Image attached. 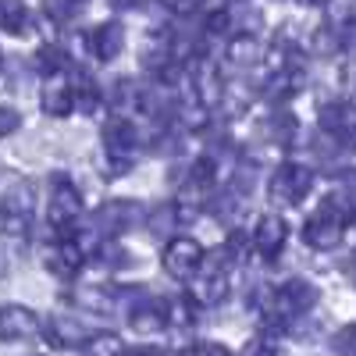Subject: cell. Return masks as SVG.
Here are the masks:
<instances>
[{
    "label": "cell",
    "instance_id": "obj_8",
    "mask_svg": "<svg viewBox=\"0 0 356 356\" xmlns=\"http://www.w3.org/2000/svg\"><path fill=\"white\" fill-rule=\"evenodd\" d=\"M146 211L136 200H107L100 211L93 214V232L100 235V243H114L118 235H125Z\"/></svg>",
    "mask_w": 356,
    "mask_h": 356
},
{
    "label": "cell",
    "instance_id": "obj_19",
    "mask_svg": "<svg viewBox=\"0 0 356 356\" xmlns=\"http://www.w3.org/2000/svg\"><path fill=\"white\" fill-rule=\"evenodd\" d=\"M40 107H43V114H50V118H65V114H72L75 97H72V86H68V79H50V82L43 86Z\"/></svg>",
    "mask_w": 356,
    "mask_h": 356
},
{
    "label": "cell",
    "instance_id": "obj_21",
    "mask_svg": "<svg viewBox=\"0 0 356 356\" xmlns=\"http://www.w3.org/2000/svg\"><path fill=\"white\" fill-rule=\"evenodd\" d=\"M139 97H143V86L132 79H118L111 86V111L114 118H129V111H139Z\"/></svg>",
    "mask_w": 356,
    "mask_h": 356
},
{
    "label": "cell",
    "instance_id": "obj_17",
    "mask_svg": "<svg viewBox=\"0 0 356 356\" xmlns=\"http://www.w3.org/2000/svg\"><path fill=\"white\" fill-rule=\"evenodd\" d=\"M125 47V29L122 22H104L89 33V50H93L97 61H114Z\"/></svg>",
    "mask_w": 356,
    "mask_h": 356
},
{
    "label": "cell",
    "instance_id": "obj_18",
    "mask_svg": "<svg viewBox=\"0 0 356 356\" xmlns=\"http://www.w3.org/2000/svg\"><path fill=\"white\" fill-rule=\"evenodd\" d=\"M118 296H122V292L111 289V285H79V289L72 292V303L93 310V314H114Z\"/></svg>",
    "mask_w": 356,
    "mask_h": 356
},
{
    "label": "cell",
    "instance_id": "obj_7",
    "mask_svg": "<svg viewBox=\"0 0 356 356\" xmlns=\"http://www.w3.org/2000/svg\"><path fill=\"white\" fill-rule=\"evenodd\" d=\"M310 189H314V171L307 164H292V161L278 164L271 182H267V196L278 207H296Z\"/></svg>",
    "mask_w": 356,
    "mask_h": 356
},
{
    "label": "cell",
    "instance_id": "obj_27",
    "mask_svg": "<svg viewBox=\"0 0 356 356\" xmlns=\"http://www.w3.org/2000/svg\"><path fill=\"white\" fill-rule=\"evenodd\" d=\"M86 356H125V346L118 335L104 332V335H93L86 342Z\"/></svg>",
    "mask_w": 356,
    "mask_h": 356
},
{
    "label": "cell",
    "instance_id": "obj_32",
    "mask_svg": "<svg viewBox=\"0 0 356 356\" xmlns=\"http://www.w3.org/2000/svg\"><path fill=\"white\" fill-rule=\"evenodd\" d=\"M335 346H339V349H342V353H349V328H346V332H342V335H339V342H335Z\"/></svg>",
    "mask_w": 356,
    "mask_h": 356
},
{
    "label": "cell",
    "instance_id": "obj_23",
    "mask_svg": "<svg viewBox=\"0 0 356 356\" xmlns=\"http://www.w3.org/2000/svg\"><path fill=\"white\" fill-rule=\"evenodd\" d=\"M36 68H40L47 79H61V75L72 72V57L57 47V43H47V47H40V54H36Z\"/></svg>",
    "mask_w": 356,
    "mask_h": 356
},
{
    "label": "cell",
    "instance_id": "obj_29",
    "mask_svg": "<svg viewBox=\"0 0 356 356\" xmlns=\"http://www.w3.org/2000/svg\"><path fill=\"white\" fill-rule=\"evenodd\" d=\"M243 356H278V349H275L271 342H264V339H253V342L246 346Z\"/></svg>",
    "mask_w": 356,
    "mask_h": 356
},
{
    "label": "cell",
    "instance_id": "obj_9",
    "mask_svg": "<svg viewBox=\"0 0 356 356\" xmlns=\"http://www.w3.org/2000/svg\"><path fill=\"white\" fill-rule=\"evenodd\" d=\"M303 82H307V75H303V65H300V50H292L289 57H282V61L275 65V72L267 75L264 97L271 104H289L303 89Z\"/></svg>",
    "mask_w": 356,
    "mask_h": 356
},
{
    "label": "cell",
    "instance_id": "obj_26",
    "mask_svg": "<svg viewBox=\"0 0 356 356\" xmlns=\"http://www.w3.org/2000/svg\"><path fill=\"white\" fill-rule=\"evenodd\" d=\"M29 25V11L25 4H15V0H0V29L11 36H22Z\"/></svg>",
    "mask_w": 356,
    "mask_h": 356
},
{
    "label": "cell",
    "instance_id": "obj_6",
    "mask_svg": "<svg viewBox=\"0 0 356 356\" xmlns=\"http://www.w3.org/2000/svg\"><path fill=\"white\" fill-rule=\"evenodd\" d=\"M104 157L111 175H125L139 157V132L129 118H111L104 125Z\"/></svg>",
    "mask_w": 356,
    "mask_h": 356
},
{
    "label": "cell",
    "instance_id": "obj_10",
    "mask_svg": "<svg viewBox=\"0 0 356 356\" xmlns=\"http://www.w3.org/2000/svg\"><path fill=\"white\" fill-rule=\"evenodd\" d=\"M203 264V246L189 235H175V239L164 246V271L175 282H189Z\"/></svg>",
    "mask_w": 356,
    "mask_h": 356
},
{
    "label": "cell",
    "instance_id": "obj_5",
    "mask_svg": "<svg viewBox=\"0 0 356 356\" xmlns=\"http://www.w3.org/2000/svg\"><path fill=\"white\" fill-rule=\"evenodd\" d=\"M228 271H232V253L218 250L214 257H203L200 271L193 275V289H189V300L203 303V307H218L228 300Z\"/></svg>",
    "mask_w": 356,
    "mask_h": 356
},
{
    "label": "cell",
    "instance_id": "obj_24",
    "mask_svg": "<svg viewBox=\"0 0 356 356\" xmlns=\"http://www.w3.org/2000/svg\"><path fill=\"white\" fill-rule=\"evenodd\" d=\"M264 129H267V136H271L275 146H292L296 136H300V122H296L289 111H275L271 118H267Z\"/></svg>",
    "mask_w": 356,
    "mask_h": 356
},
{
    "label": "cell",
    "instance_id": "obj_3",
    "mask_svg": "<svg viewBox=\"0 0 356 356\" xmlns=\"http://www.w3.org/2000/svg\"><path fill=\"white\" fill-rule=\"evenodd\" d=\"M314 303H317L314 282H307V278H289V282H282V285L271 292V300H267V321H271L275 328H285L292 317H303Z\"/></svg>",
    "mask_w": 356,
    "mask_h": 356
},
{
    "label": "cell",
    "instance_id": "obj_15",
    "mask_svg": "<svg viewBox=\"0 0 356 356\" xmlns=\"http://www.w3.org/2000/svg\"><path fill=\"white\" fill-rule=\"evenodd\" d=\"M43 332L50 335V342L57 349H72V346H86L89 339H93V332L86 328V324L72 314H54L47 324H43Z\"/></svg>",
    "mask_w": 356,
    "mask_h": 356
},
{
    "label": "cell",
    "instance_id": "obj_33",
    "mask_svg": "<svg viewBox=\"0 0 356 356\" xmlns=\"http://www.w3.org/2000/svg\"><path fill=\"white\" fill-rule=\"evenodd\" d=\"M182 356H211V349H200V346H196V349H186Z\"/></svg>",
    "mask_w": 356,
    "mask_h": 356
},
{
    "label": "cell",
    "instance_id": "obj_1",
    "mask_svg": "<svg viewBox=\"0 0 356 356\" xmlns=\"http://www.w3.org/2000/svg\"><path fill=\"white\" fill-rule=\"evenodd\" d=\"M349 214H353V203L346 193H332L324 200L317 211L303 221V239L307 246L314 250H335L346 235V225H349Z\"/></svg>",
    "mask_w": 356,
    "mask_h": 356
},
{
    "label": "cell",
    "instance_id": "obj_34",
    "mask_svg": "<svg viewBox=\"0 0 356 356\" xmlns=\"http://www.w3.org/2000/svg\"><path fill=\"white\" fill-rule=\"evenodd\" d=\"M0 275H8V257L0 253Z\"/></svg>",
    "mask_w": 356,
    "mask_h": 356
},
{
    "label": "cell",
    "instance_id": "obj_30",
    "mask_svg": "<svg viewBox=\"0 0 356 356\" xmlns=\"http://www.w3.org/2000/svg\"><path fill=\"white\" fill-rule=\"evenodd\" d=\"M47 15H50V18H57V22H68V18H75V15H79V8H65V4H47Z\"/></svg>",
    "mask_w": 356,
    "mask_h": 356
},
{
    "label": "cell",
    "instance_id": "obj_12",
    "mask_svg": "<svg viewBox=\"0 0 356 356\" xmlns=\"http://www.w3.org/2000/svg\"><path fill=\"white\" fill-rule=\"evenodd\" d=\"M43 332V321L22 307V303H8L0 307V342H25V339H36Z\"/></svg>",
    "mask_w": 356,
    "mask_h": 356
},
{
    "label": "cell",
    "instance_id": "obj_13",
    "mask_svg": "<svg viewBox=\"0 0 356 356\" xmlns=\"http://www.w3.org/2000/svg\"><path fill=\"white\" fill-rule=\"evenodd\" d=\"M317 122H321V132L328 136V143L342 146V150L353 143V125H356V118H353V107H349V104H342V100L324 104Z\"/></svg>",
    "mask_w": 356,
    "mask_h": 356
},
{
    "label": "cell",
    "instance_id": "obj_2",
    "mask_svg": "<svg viewBox=\"0 0 356 356\" xmlns=\"http://www.w3.org/2000/svg\"><path fill=\"white\" fill-rule=\"evenodd\" d=\"M82 214V193L79 186L65 171H57L50 178V203H47V225L54 228L57 239H68L72 235V225L79 221Z\"/></svg>",
    "mask_w": 356,
    "mask_h": 356
},
{
    "label": "cell",
    "instance_id": "obj_20",
    "mask_svg": "<svg viewBox=\"0 0 356 356\" xmlns=\"http://www.w3.org/2000/svg\"><path fill=\"white\" fill-rule=\"evenodd\" d=\"M214 182H218V161H214L211 154H203L200 161L189 164V171H186V189H189V193L207 196V193L214 189Z\"/></svg>",
    "mask_w": 356,
    "mask_h": 356
},
{
    "label": "cell",
    "instance_id": "obj_16",
    "mask_svg": "<svg viewBox=\"0 0 356 356\" xmlns=\"http://www.w3.org/2000/svg\"><path fill=\"white\" fill-rule=\"evenodd\" d=\"M86 264V253H82V246L72 239H57L50 250H47V267L57 275V278H72V275H79V267Z\"/></svg>",
    "mask_w": 356,
    "mask_h": 356
},
{
    "label": "cell",
    "instance_id": "obj_22",
    "mask_svg": "<svg viewBox=\"0 0 356 356\" xmlns=\"http://www.w3.org/2000/svg\"><path fill=\"white\" fill-rule=\"evenodd\" d=\"M182 218H186L182 203H175V200L157 203L154 211H150V232L154 235H171L175 228H182Z\"/></svg>",
    "mask_w": 356,
    "mask_h": 356
},
{
    "label": "cell",
    "instance_id": "obj_31",
    "mask_svg": "<svg viewBox=\"0 0 356 356\" xmlns=\"http://www.w3.org/2000/svg\"><path fill=\"white\" fill-rule=\"evenodd\" d=\"M125 356H168L164 346H136V349H125Z\"/></svg>",
    "mask_w": 356,
    "mask_h": 356
},
{
    "label": "cell",
    "instance_id": "obj_4",
    "mask_svg": "<svg viewBox=\"0 0 356 356\" xmlns=\"http://www.w3.org/2000/svg\"><path fill=\"white\" fill-rule=\"evenodd\" d=\"M33 218H36V182L22 178V182H15L4 193V200H0V235L22 239V235H29V228H33Z\"/></svg>",
    "mask_w": 356,
    "mask_h": 356
},
{
    "label": "cell",
    "instance_id": "obj_28",
    "mask_svg": "<svg viewBox=\"0 0 356 356\" xmlns=\"http://www.w3.org/2000/svg\"><path fill=\"white\" fill-rule=\"evenodd\" d=\"M18 125H22V114H18L15 107H8V104H4V107H0V139L11 136Z\"/></svg>",
    "mask_w": 356,
    "mask_h": 356
},
{
    "label": "cell",
    "instance_id": "obj_11",
    "mask_svg": "<svg viewBox=\"0 0 356 356\" xmlns=\"http://www.w3.org/2000/svg\"><path fill=\"white\" fill-rule=\"evenodd\" d=\"M129 324H132V332H139V335L161 332L164 324H168V303L157 300L154 292L136 289V300L129 303Z\"/></svg>",
    "mask_w": 356,
    "mask_h": 356
},
{
    "label": "cell",
    "instance_id": "obj_25",
    "mask_svg": "<svg viewBox=\"0 0 356 356\" xmlns=\"http://www.w3.org/2000/svg\"><path fill=\"white\" fill-rule=\"evenodd\" d=\"M257 57H260V43H257L253 33L232 36V43H228V61H232V65H253Z\"/></svg>",
    "mask_w": 356,
    "mask_h": 356
},
{
    "label": "cell",
    "instance_id": "obj_14",
    "mask_svg": "<svg viewBox=\"0 0 356 356\" xmlns=\"http://www.w3.org/2000/svg\"><path fill=\"white\" fill-rule=\"evenodd\" d=\"M285 239H289V225H285L278 214L260 218L257 228H253V250H257L264 260H278L282 250H285Z\"/></svg>",
    "mask_w": 356,
    "mask_h": 356
}]
</instances>
